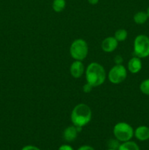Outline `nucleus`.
<instances>
[{
	"label": "nucleus",
	"instance_id": "1",
	"mask_svg": "<svg viewBox=\"0 0 149 150\" xmlns=\"http://www.w3.org/2000/svg\"><path fill=\"white\" fill-rule=\"evenodd\" d=\"M92 118L90 107L85 103H79L74 107L71 113V121L73 125L83 127L89 124Z\"/></svg>",
	"mask_w": 149,
	"mask_h": 150
},
{
	"label": "nucleus",
	"instance_id": "2",
	"mask_svg": "<svg viewBox=\"0 0 149 150\" xmlns=\"http://www.w3.org/2000/svg\"><path fill=\"white\" fill-rule=\"evenodd\" d=\"M86 79L87 83L93 88L101 86L106 79L105 68L99 63L91 62L86 68Z\"/></svg>",
	"mask_w": 149,
	"mask_h": 150
},
{
	"label": "nucleus",
	"instance_id": "3",
	"mask_svg": "<svg viewBox=\"0 0 149 150\" xmlns=\"http://www.w3.org/2000/svg\"><path fill=\"white\" fill-rule=\"evenodd\" d=\"M70 53L74 60L83 61L86 58L89 53L87 42L83 39L74 40L70 45Z\"/></svg>",
	"mask_w": 149,
	"mask_h": 150
},
{
	"label": "nucleus",
	"instance_id": "4",
	"mask_svg": "<svg viewBox=\"0 0 149 150\" xmlns=\"http://www.w3.org/2000/svg\"><path fill=\"white\" fill-rule=\"evenodd\" d=\"M134 129L127 122H118L114 126L113 135L118 142H125L130 141L134 136Z\"/></svg>",
	"mask_w": 149,
	"mask_h": 150
},
{
	"label": "nucleus",
	"instance_id": "5",
	"mask_svg": "<svg viewBox=\"0 0 149 150\" xmlns=\"http://www.w3.org/2000/svg\"><path fill=\"white\" fill-rule=\"evenodd\" d=\"M134 54L140 59L149 57V38L145 35H139L134 40Z\"/></svg>",
	"mask_w": 149,
	"mask_h": 150
},
{
	"label": "nucleus",
	"instance_id": "6",
	"mask_svg": "<svg viewBox=\"0 0 149 150\" xmlns=\"http://www.w3.org/2000/svg\"><path fill=\"white\" fill-rule=\"evenodd\" d=\"M127 77V70L122 64L114 65L108 73V79L113 84L122 83Z\"/></svg>",
	"mask_w": 149,
	"mask_h": 150
},
{
	"label": "nucleus",
	"instance_id": "7",
	"mask_svg": "<svg viewBox=\"0 0 149 150\" xmlns=\"http://www.w3.org/2000/svg\"><path fill=\"white\" fill-rule=\"evenodd\" d=\"M118 45V42L114 37H108L102 40L101 48L105 52L111 53L116 49Z\"/></svg>",
	"mask_w": 149,
	"mask_h": 150
},
{
	"label": "nucleus",
	"instance_id": "8",
	"mask_svg": "<svg viewBox=\"0 0 149 150\" xmlns=\"http://www.w3.org/2000/svg\"><path fill=\"white\" fill-rule=\"evenodd\" d=\"M85 71L84 64L82 61L74 60L70 66V73L74 79H79L83 76Z\"/></svg>",
	"mask_w": 149,
	"mask_h": 150
},
{
	"label": "nucleus",
	"instance_id": "9",
	"mask_svg": "<svg viewBox=\"0 0 149 150\" xmlns=\"http://www.w3.org/2000/svg\"><path fill=\"white\" fill-rule=\"evenodd\" d=\"M81 127H77L74 125L67 127L63 133V137L66 142H71L75 140L79 132L81 131Z\"/></svg>",
	"mask_w": 149,
	"mask_h": 150
},
{
	"label": "nucleus",
	"instance_id": "10",
	"mask_svg": "<svg viewBox=\"0 0 149 150\" xmlns=\"http://www.w3.org/2000/svg\"><path fill=\"white\" fill-rule=\"evenodd\" d=\"M142 67H143V64H142L141 59L137 57H134L130 59L128 64H127L128 70L132 74L138 73L141 70Z\"/></svg>",
	"mask_w": 149,
	"mask_h": 150
},
{
	"label": "nucleus",
	"instance_id": "11",
	"mask_svg": "<svg viewBox=\"0 0 149 150\" xmlns=\"http://www.w3.org/2000/svg\"><path fill=\"white\" fill-rule=\"evenodd\" d=\"M134 136L137 140L145 142L149 139V127L145 125H140L135 129Z\"/></svg>",
	"mask_w": 149,
	"mask_h": 150
},
{
	"label": "nucleus",
	"instance_id": "12",
	"mask_svg": "<svg viewBox=\"0 0 149 150\" xmlns=\"http://www.w3.org/2000/svg\"><path fill=\"white\" fill-rule=\"evenodd\" d=\"M133 19H134L135 23L138 25H142L146 23L148 19V16L147 14V12L139 11L134 14V16H133Z\"/></svg>",
	"mask_w": 149,
	"mask_h": 150
},
{
	"label": "nucleus",
	"instance_id": "13",
	"mask_svg": "<svg viewBox=\"0 0 149 150\" xmlns=\"http://www.w3.org/2000/svg\"><path fill=\"white\" fill-rule=\"evenodd\" d=\"M118 150H140V147L135 142L128 141L120 144Z\"/></svg>",
	"mask_w": 149,
	"mask_h": 150
},
{
	"label": "nucleus",
	"instance_id": "14",
	"mask_svg": "<svg viewBox=\"0 0 149 150\" xmlns=\"http://www.w3.org/2000/svg\"><path fill=\"white\" fill-rule=\"evenodd\" d=\"M66 7V0H53L52 8L56 13H61Z\"/></svg>",
	"mask_w": 149,
	"mask_h": 150
},
{
	"label": "nucleus",
	"instance_id": "15",
	"mask_svg": "<svg viewBox=\"0 0 149 150\" xmlns=\"http://www.w3.org/2000/svg\"><path fill=\"white\" fill-rule=\"evenodd\" d=\"M128 36V32L126 29H118L114 34V38L116 39L118 42H124L126 40Z\"/></svg>",
	"mask_w": 149,
	"mask_h": 150
},
{
	"label": "nucleus",
	"instance_id": "16",
	"mask_svg": "<svg viewBox=\"0 0 149 150\" xmlns=\"http://www.w3.org/2000/svg\"><path fill=\"white\" fill-rule=\"evenodd\" d=\"M140 89L144 95H149V79H145L140 85Z\"/></svg>",
	"mask_w": 149,
	"mask_h": 150
},
{
	"label": "nucleus",
	"instance_id": "17",
	"mask_svg": "<svg viewBox=\"0 0 149 150\" xmlns=\"http://www.w3.org/2000/svg\"><path fill=\"white\" fill-rule=\"evenodd\" d=\"M93 89V87H92L91 86L90 84H89L88 83H86V84H84V86H83V92H85V93H89V92L91 91V89Z\"/></svg>",
	"mask_w": 149,
	"mask_h": 150
},
{
	"label": "nucleus",
	"instance_id": "18",
	"mask_svg": "<svg viewBox=\"0 0 149 150\" xmlns=\"http://www.w3.org/2000/svg\"><path fill=\"white\" fill-rule=\"evenodd\" d=\"M115 144L116 145H120L119 144H118V141H115V140H111L110 142V149H118V147H117L116 146H115Z\"/></svg>",
	"mask_w": 149,
	"mask_h": 150
},
{
	"label": "nucleus",
	"instance_id": "19",
	"mask_svg": "<svg viewBox=\"0 0 149 150\" xmlns=\"http://www.w3.org/2000/svg\"><path fill=\"white\" fill-rule=\"evenodd\" d=\"M21 150H40V149L35 146H32V145H27V146H23Z\"/></svg>",
	"mask_w": 149,
	"mask_h": 150
},
{
	"label": "nucleus",
	"instance_id": "20",
	"mask_svg": "<svg viewBox=\"0 0 149 150\" xmlns=\"http://www.w3.org/2000/svg\"><path fill=\"white\" fill-rule=\"evenodd\" d=\"M114 61H115V64H121V63L123 62V58L121 56H116V57H115V59H114Z\"/></svg>",
	"mask_w": 149,
	"mask_h": 150
},
{
	"label": "nucleus",
	"instance_id": "21",
	"mask_svg": "<svg viewBox=\"0 0 149 150\" xmlns=\"http://www.w3.org/2000/svg\"><path fill=\"white\" fill-rule=\"evenodd\" d=\"M58 150H74L73 148L71 146L67 144H64L61 145L59 148H58Z\"/></svg>",
	"mask_w": 149,
	"mask_h": 150
},
{
	"label": "nucleus",
	"instance_id": "22",
	"mask_svg": "<svg viewBox=\"0 0 149 150\" xmlns=\"http://www.w3.org/2000/svg\"><path fill=\"white\" fill-rule=\"evenodd\" d=\"M77 150H95L92 146H89V145H83V146H80L78 148Z\"/></svg>",
	"mask_w": 149,
	"mask_h": 150
},
{
	"label": "nucleus",
	"instance_id": "23",
	"mask_svg": "<svg viewBox=\"0 0 149 150\" xmlns=\"http://www.w3.org/2000/svg\"><path fill=\"white\" fill-rule=\"evenodd\" d=\"M99 0H88L89 3L90 4H92V5H95V4H97L99 2Z\"/></svg>",
	"mask_w": 149,
	"mask_h": 150
},
{
	"label": "nucleus",
	"instance_id": "24",
	"mask_svg": "<svg viewBox=\"0 0 149 150\" xmlns=\"http://www.w3.org/2000/svg\"><path fill=\"white\" fill-rule=\"evenodd\" d=\"M147 14L148 16V18H149V7H148V10H147Z\"/></svg>",
	"mask_w": 149,
	"mask_h": 150
},
{
	"label": "nucleus",
	"instance_id": "25",
	"mask_svg": "<svg viewBox=\"0 0 149 150\" xmlns=\"http://www.w3.org/2000/svg\"><path fill=\"white\" fill-rule=\"evenodd\" d=\"M108 150H116V149H108Z\"/></svg>",
	"mask_w": 149,
	"mask_h": 150
}]
</instances>
